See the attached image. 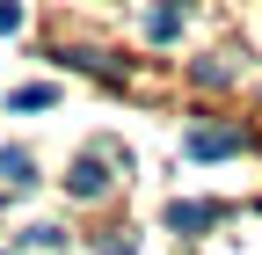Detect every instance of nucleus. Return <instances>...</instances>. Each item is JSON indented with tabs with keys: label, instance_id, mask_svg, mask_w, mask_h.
Instances as JSON below:
<instances>
[{
	"label": "nucleus",
	"instance_id": "obj_3",
	"mask_svg": "<svg viewBox=\"0 0 262 255\" xmlns=\"http://www.w3.org/2000/svg\"><path fill=\"white\" fill-rule=\"evenodd\" d=\"M211 219H219V204H175V211H168V226H175V233H204Z\"/></svg>",
	"mask_w": 262,
	"mask_h": 255
},
{
	"label": "nucleus",
	"instance_id": "obj_4",
	"mask_svg": "<svg viewBox=\"0 0 262 255\" xmlns=\"http://www.w3.org/2000/svg\"><path fill=\"white\" fill-rule=\"evenodd\" d=\"M0 175L22 189V182H29V153H22V146H15V153H0Z\"/></svg>",
	"mask_w": 262,
	"mask_h": 255
},
{
	"label": "nucleus",
	"instance_id": "obj_1",
	"mask_svg": "<svg viewBox=\"0 0 262 255\" xmlns=\"http://www.w3.org/2000/svg\"><path fill=\"white\" fill-rule=\"evenodd\" d=\"M233 146H241L233 124H204V132H189V153H196V161H219V153H233Z\"/></svg>",
	"mask_w": 262,
	"mask_h": 255
},
{
	"label": "nucleus",
	"instance_id": "obj_2",
	"mask_svg": "<svg viewBox=\"0 0 262 255\" xmlns=\"http://www.w3.org/2000/svg\"><path fill=\"white\" fill-rule=\"evenodd\" d=\"M66 182H73V197H102V189H110L102 161H73V175H66Z\"/></svg>",
	"mask_w": 262,
	"mask_h": 255
},
{
	"label": "nucleus",
	"instance_id": "obj_5",
	"mask_svg": "<svg viewBox=\"0 0 262 255\" xmlns=\"http://www.w3.org/2000/svg\"><path fill=\"white\" fill-rule=\"evenodd\" d=\"M0 29H22V0H0Z\"/></svg>",
	"mask_w": 262,
	"mask_h": 255
}]
</instances>
